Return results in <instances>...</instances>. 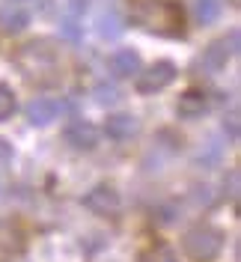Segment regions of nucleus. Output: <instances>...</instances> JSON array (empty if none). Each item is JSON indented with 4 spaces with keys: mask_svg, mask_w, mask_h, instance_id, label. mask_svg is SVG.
Wrapping results in <instances>:
<instances>
[{
    "mask_svg": "<svg viewBox=\"0 0 241 262\" xmlns=\"http://www.w3.org/2000/svg\"><path fill=\"white\" fill-rule=\"evenodd\" d=\"M0 250L3 253H21L24 250V232L12 221H0Z\"/></svg>",
    "mask_w": 241,
    "mask_h": 262,
    "instance_id": "12",
    "label": "nucleus"
},
{
    "mask_svg": "<svg viewBox=\"0 0 241 262\" xmlns=\"http://www.w3.org/2000/svg\"><path fill=\"white\" fill-rule=\"evenodd\" d=\"M137 131H140V122H137V116H131V114H113L104 122V134L111 140H119V143L122 140H131Z\"/></svg>",
    "mask_w": 241,
    "mask_h": 262,
    "instance_id": "7",
    "label": "nucleus"
},
{
    "mask_svg": "<svg viewBox=\"0 0 241 262\" xmlns=\"http://www.w3.org/2000/svg\"><path fill=\"white\" fill-rule=\"evenodd\" d=\"M65 143L78 152H90V149L98 146V128L93 122H83V119H75L69 128H65Z\"/></svg>",
    "mask_w": 241,
    "mask_h": 262,
    "instance_id": "4",
    "label": "nucleus"
},
{
    "mask_svg": "<svg viewBox=\"0 0 241 262\" xmlns=\"http://www.w3.org/2000/svg\"><path fill=\"white\" fill-rule=\"evenodd\" d=\"M111 72L116 78H131L140 72V57L134 51H116L111 57Z\"/></svg>",
    "mask_w": 241,
    "mask_h": 262,
    "instance_id": "11",
    "label": "nucleus"
},
{
    "mask_svg": "<svg viewBox=\"0 0 241 262\" xmlns=\"http://www.w3.org/2000/svg\"><path fill=\"white\" fill-rule=\"evenodd\" d=\"M155 256H158L155 262H176V259H173V250H170V247H158V250H155Z\"/></svg>",
    "mask_w": 241,
    "mask_h": 262,
    "instance_id": "20",
    "label": "nucleus"
},
{
    "mask_svg": "<svg viewBox=\"0 0 241 262\" xmlns=\"http://www.w3.org/2000/svg\"><path fill=\"white\" fill-rule=\"evenodd\" d=\"M60 114H63V101H54V98H33L27 104V119L30 125H39V128L51 125Z\"/></svg>",
    "mask_w": 241,
    "mask_h": 262,
    "instance_id": "6",
    "label": "nucleus"
},
{
    "mask_svg": "<svg viewBox=\"0 0 241 262\" xmlns=\"http://www.w3.org/2000/svg\"><path fill=\"white\" fill-rule=\"evenodd\" d=\"M182 247H185V253H188L191 259H214V256L221 253V247H224V232L217 227L200 224V227L188 229Z\"/></svg>",
    "mask_w": 241,
    "mask_h": 262,
    "instance_id": "2",
    "label": "nucleus"
},
{
    "mask_svg": "<svg viewBox=\"0 0 241 262\" xmlns=\"http://www.w3.org/2000/svg\"><path fill=\"white\" fill-rule=\"evenodd\" d=\"M131 12L146 30L176 36L182 33V6L167 0H131Z\"/></svg>",
    "mask_w": 241,
    "mask_h": 262,
    "instance_id": "1",
    "label": "nucleus"
},
{
    "mask_svg": "<svg viewBox=\"0 0 241 262\" xmlns=\"http://www.w3.org/2000/svg\"><path fill=\"white\" fill-rule=\"evenodd\" d=\"M224 131L229 140H238V111H229L224 116Z\"/></svg>",
    "mask_w": 241,
    "mask_h": 262,
    "instance_id": "18",
    "label": "nucleus"
},
{
    "mask_svg": "<svg viewBox=\"0 0 241 262\" xmlns=\"http://www.w3.org/2000/svg\"><path fill=\"white\" fill-rule=\"evenodd\" d=\"M176 78V66L170 63V60H161V63L149 66L143 75L137 78V90L143 93V96H152V93H158V90H164L167 83Z\"/></svg>",
    "mask_w": 241,
    "mask_h": 262,
    "instance_id": "3",
    "label": "nucleus"
},
{
    "mask_svg": "<svg viewBox=\"0 0 241 262\" xmlns=\"http://www.w3.org/2000/svg\"><path fill=\"white\" fill-rule=\"evenodd\" d=\"M9 158H12V149H9V143H3V140H0V164L9 161Z\"/></svg>",
    "mask_w": 241,
    "mask_h": 262,
    "instance_id": "21",
    "label": "nucleus"
},
{
    "mask_svg": "<svg viewBox=\"0 0 241 262\" xmlns=\"http://www.w3.org/2000/svg\"><path fill=\"white\" fill-rule=\"evenodd\" d=\"M15 111V96H12V90L9 86H0V122L6 119V116H12Z\"/></svg>",
    "mask_w": 241,
    "mask_h": 262,
    "instance_id": "16",
    "label": "nucleus"
},
{
    "mask_svg": "<svg viewBox=\"0 0 241 262\" xmlns=\"http://www.w3.org/2000/svg\"><path fill=\"white\" fill-rule=\"evenodd\" d=\"M229 57H232L229 42H226V39H217V42H211L209 48H206V54H203L200 66H206V72H221V69H226Z\"/></svg>",
    "mask_w": 241,
    "mask_h": 262,
    "instance_id": "10",
    "label": "nucleus"
},
{
    "mask_svg": "<svg viewBox=\"0 0 241 262\" xmlns=\"http://www.w3.org/2000/svg\"><path fill=\"white\" fill-rule=\"evenodd\" d=\"M30 24V12L18 3H6L0 9V30L3 33H21L24 27Z\"/></svg>",
    "mask_w": 241,
    "mask_h": 262,
    "instance_id": "9",
    "label": "nucleus"
},
{
    "mask_svg": "<svg viewBox=\"0 0 241 262\" xmlns=\"http://www.w3.org/2000/svg\"><path fill=\"white\" fill-rule=\"evenodd\" d=\"M83 206L96 214H116L119 212V194L113 188H107V185H96L90 194L83 196Z\"/></svg>",
    "mask_w": 241,
    "mask_h": 262,
    "instance_id": "5",
    "label": "nucleus"
},
{
    "mask_svg": "<svg viewBox=\"0 0 241 262\" xmlns=\"http://www.w3.org/2000/svg\"><path fill=\"white\" fill-rule=\"evenodd\" d=\"M191 200L196 203V206H211L214 194H211L209 185H193V188H191Z\"/></svg>",
    "mask_w": 241,
    "mask_h": 262,
    "instance_id": "17",
    "label": "nucleus"
},
{
    "mask_svg": "<svg viewBox=\"0 0 241 262\" xmlns=\"http://www.w3.org/2000/svg\"><path fill=\"white\" fill-rule=\"evenodd\" d=\"M122 30H125V21H122V15H119L116 9L101 12V18H98V33H101L104 39H116Z\"/></svg>",
    "mask_w": 241,
    "mask_h": 262,
    "instance_id": "13",
    "label": "nucleus"
},
{
    "mask_svg": "<svg viewBox=\"0 0 241 262\" xmlns=\"http://www.w3.org/2000/svg\"><path fill=\"white\" fill-rule=\"evenodd\" d=\"M206 111H209V93H203V90L182 93V98H179V114L185 116V119H200Z\"/></svg>",
    "mask_w": 241,
    "mask_h": 262,
    "instance_id": "8",
    "label": "nucleus"
},
{
    "mask_svg": "<svg viewBox=\"0 0 241 262\" xmlns=\"http://www.w3.org/2000/svg\"><path fill=\"white\" fill-rule=\"evenodd\" d=\"M226 182H229V200L232 203H238V196H241V173L238 170H229V176H226Z\"/></svg>",
    "mask_w": 241,
    "mask_h": 262,
    "instance_id": "19",
    "label": "nucleus"
},
{
    "mask_svg": "<svg viewBox=\"0 0 241 262\" xmlns=\"http://www.w3.org/2000/svg\"><path fill=\"white\" fill-rule=\"evenodd\" d=\"M96 101L98 104H116L119 101V90L113 83H98L96 86Z\"/></svg>",
    "mask_w": 241,
    "mask_h": 262,
    "instance_id": "15",
    "label": "nucleus"
},
{
    "mask_svg": "<svg viewBox=\"0 0 241 262\" xmlns=\"http://www.w3.org/2000/svg\"><path fill=\"white\" fill-rule=\"evenodd\" d=\"M193 9H196V21L200 24H211L221 15V0H196Z\"/></svg>",
    "mask_w": 241,
    "mask_h": 262,
    "instance_id": "14",
    "label": "nucleus"
}]
</instances>
